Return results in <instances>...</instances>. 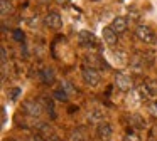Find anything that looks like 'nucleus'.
Listing matches in <instances>:
<instances>
[{
  "label": "nucleus",
  "mask_w": 157,
  "mask_h": 141,
  "mask_svg": "<svg viewBox=\"0 0 157 141\" xmlns=\"http://www.w3.org/2000/svg\"><path fill=\"white\" fill-rule=\"evenodd\" d=\"M81 76H83V81L90 87H96L101 82V74H100V70L91 67V66H88V64H83L81 66Z\"/></svg>",
  "instance_id": "nucleus-1"
},
{
  "label": "nucleus",
  "mask_w": 157,
  "mask_h": 141,
  "mask_svg": "<svg viewBox=\"0 0 157 141\" xmlns=\"http://www.w3.org/2000/svg\"><path fill=\"white\" fill-rule=\"evenodd\" d=\"M135 35H137V39H139V40L149 44V45H155V44H157V37H155L154 30L150 29L149 25H144V24L137 25L135 27Z\"/></svg>",
  "instance_id": "nucleus-2"
},
{
  "label": "nucleus",
  "mask_w": 157,
  "mask_h": 141,
  "mask_svg": "<svg viewBox=\"0 0 157 141\" xmlns=\"http://www.w3.org/2000/svg\"><path fill=\"white\" fill-rule=\"evenodd\" d=\"M115 86L118 87L122 92H128V91H132L133 87V79L130 74L127 72H117L115 76Z\"/></svg>",
  "instance_id": "nucleus-3"
},
{
  "label": "nucleus",
  "mask_w": 157,
  "mask_h": 141,
  "mask_svg": "<svg viewBox=\"0 0 157 141\" xmlns=\"http://www.w3.org/2000/svg\"><path fill=\"white\" fill-rule=\"evenodd\" d=\"M24 111L29 114L31 118H39L42 114V106H41V101L37 99H27L24 104H22Z\"/></svg>",
  "instance_id": "nucleus-4"
},
{
  "label": "nucleus",
  "mask_w": 157,
  "mask_h": 141,
  "mask_svg": "<svg viewBox=\"0 0 157 141\" xmlns=\"http://www.w3.org/2000/svg\"><path fill=\"white\" fill-rule=\"evenodd\" d=\"M44 24L52 30H59L63 27V19H61V15H59V12L51 10V12L44 17Z\"/></svg>",
  "instance_id": "nucleus-5"
},
{
  "label": "nucleus",
  "mask_w": 157,
  "mask_h": 141,
  "mask_svg": "<svg viewBox=\"0 0 157 141\" xmlns=\"http://www.w3.org/2000/svg\"><path fill=\"white\" fill-rule=\"evenodd\" d=\"M78 42L81 44L83 47L93 49V47H96V37L93 35L90 30H81V32L78 34Z\"/></svg>",
  "instance_id": "nucleus-6"
},
{
  "label": "nucleus",
  "mask_w": 157,
  "mask_h": 141,
  "mask_svg": "<svg viewBox=\"0 0 157 141\" xmlns=\"http://www.w3.org/2000/svg\"><path fill=\"white\" fill-rule=\"evenodd\" d=\"M112 133H113V128H112V124L106 123V121H103V123H100L98 126H96V136L101 141H108L110 138H112Z\"/></svg>",
  "instance_id": "nucleus-7"
},
{
  "label": "nucleus",
  "mask_w": 157,
  "mask_h": 141,
  "mask_svg": "<svg viewBox=\"0 0 157 141\" xmlns=\"http://www.w3.org/2000/svg\"><path fill=\"white\" fill-rule=\"evenodd\" d=\"M101 37H103V40H105V44L110 47H115L117 44H118V34H117L112 27H105Z\"/></svg>",
  "instance_id": "nucleus-8"
},
{
  "label": "nucleus",
  "mask_w": 157,
  "mask_h": 141,
  "mask_svg": "<svg viewBox=\"0 0 157 141\" xmlns=\"http://www.w3.org/2000/svg\"><path fill=\"white\" fill-rule=\"evenodd\" d=\"M127 25H128V22H127L125 17H115L110 27H112V29L115 30L117 34H123V32L127 30Z\"/></svg>",
  "instance_id": "nucleus-9"
},
{
  "label": "nucleus",
  "mask_w": 157,
  "mask_h": 141,
  "mask_svg": "<svg viewBox=\"0 0 157 141\" xmlns=\"http://www.w3.org/2000/svg\"><path fill=\"white\" fill-rule=\"evenodd\" d=\"M144 87H145L147 94H149V97H157V81L155 79H150V77H147L145 81H144Z\"/></svg>",
  "instance_id": "nucleus-10"
},
{
  "label": "nucleus",
  "mask_w": 157,
  "mask_h": 141,
  "mask_svg": "<svg viewBox=\"0 0 157 141\" xmlns=\"http://www.w3.org/2000/svg\"><path fill=\"white\" fill-rule=\"evenodd\" d=\"M39 77H41V81L44 84H52V81H54V70L46 67V69H42L39 72Z\"/></svg>",
  "instance_id": "nucleus-11"
},
{
  "label": "nucleus",
  "mask_w": 157,
  "mask_h": 141,
  "mask_svg": "<svg viewBox=\"0 0 157 141\" xmlns=\"http://www.w3.org/2000/svg\"><path fill=\"white\" fill-rule=\"evenodd\" d=\"M88 123L90 124H96V126H98L100 123H103V114L100 113L98 109L91 111V113L88 114Z\"/></svg>",
  "instance_id": "nucleus-12"
},
{
  "label": "nucleus",
  "mask_w": 157,
  "mask_h": 141,
  "mask_svg": "<svg viewBox=\"0 0 157 141\" xmlns=\"http://www.w3.org/2000/svg\"><path fill=\"white\" fill-rule=\"evenodd\" d=\"M0 10H2V15H7L14 12V5L10 0H0Z\"/></svg>",
  "instance_id": "nucleus-13"
},
{
  "label": "nucleus",
  "mask_w": 157,
  "mask_h": 141,
  "mask_svg": "<svg viewBox=\"0 0 157 141\" xmlns=\"http://www.w3.org/2000/svg\"><path fill=\"white\" fill-rule=\"evenodd\" d=\"M132 124H133V126H137V128H140V129L145 128V121H144L142 116H139V114H133V116H132Z\"/></svg>",
  "instance_id": "nucleus-14"
},
{
  "label": "nucleus",
  "mask_w": 157,
  "mask_h": 141,
  "mask_svg": "<svg viewBox=\"0 0 157 141\" xmlns=\"http://www.w3.org/2000/svg\"><path fill=\"white\" fill-rule=\"evenodd\" d=\"M123 141H140V136L135 133V131H127V134L123 136Z\"/></svg>",
  "instance_id": "nucleus-15"
},
{
  "label": "nucleus",
  "mask_w": 157,
  "mask_h": 141,
  "mask_svg": "<svg viewBox=\"0 0 157 141\" xmlns=\"http://www.w3.org/2000/svg\"><path fill=\"white\" fill-rule=\"evenodd\" d=\"M71 141H85V133L81 131V128H78V129L71 134Z\"/></svg>",
  "instance_id": "nucleus-16"
},
{
  "label": "nucleus",
  "mask_w": 157,
  "mask_h": 141,
  "mask_svg": "<svg viewBox=\"0 0 157 141\" xmlns=\"http://www.w3.org/2000/svg\"><path fill=\"white\" fill-rule=\"evenodd\" d=\"M54 97L58 101H68V92H66L64 89H58V91H54Z\"/></svg>",
  "instance_id": "nucleus-17"
},
{
  "label": "nucleus",
  "mask_w": 157,
  "mask_h": 141,
  "mask_svg": "<svg viewBox=\"0 0 157 141\" xmlns=\"http://www.w3.org/2000/svg\"><path fill=\"white\" fill-rule=\"evenodd\" d=\"M12 37H14V40L15 42H24V32H22L21 29H15L14 32H12Z\"/></svg>",
  "instance_id": "nucleus-18"
},
{
  "label": "nucleus",
  "mask_w": 157,
  "mask_h": 141,
  "mask_svg": "<svg viewBox=\"0 0 157 141\" xmlns=\"http://www.w3.org/2000/svg\"><path fill=\"white\" fill-rule=\"evenodd\" d=\"M149 111H150V114H152V116L157 118V99L152 101V103L149 104Z\"/></svg>",
  "instance_id": "nucleus-19"
},
{
  "label": "nucleus",
  "mask_w": 157,
  "mask_h": 141,
  "mask_svg": "<svg viewBox=\"0 0 157 141\" xmlns=\"http://www.w3.org/2000/svg\"><path fill=\"white\" fill-rule=\"evenodd\" d=\"M31 141H49V139H46L42 134H37V133H36V134H32V136H31Z\"/></svg>",
  "instance_id": "nucleus-20"
},
{
  "label": "nucleus",
  "mask_w": 157,
  "mask_h": 141,
  "mask_svg": "<svg viewBox=\"0 0 157 141\" xmlns=\"http://www.w3.org/2000/svg\"><path fill=\"white\" fill-rule=\"evenodd\" d=\"M21 94V87H14L10 91V99H17V96Z\"/></svg>",
  "instance_id": "nucleus-21"
},
{
  "label": "nucleus",
  "mask_w": 157,
  "mask_h": 141,
  "mask_svg": "<svg viewBox=\"0 0 157 141\" xmlns=\"http://www.w3.org/2000/svg\"><path fill=\"white\" fill-rule=\"evenodd\" d=\"M5 59H7V50H5V47H2V60L5 62Z\"/></svg>",
  "instance_id": "nucleus-22"
},
{
  "label": "nucleus",
  "mask_w": 157,
  "mask_h": 141,
  "mask_svg": "<svg viewBox=\"0 0 157 141\" xmlns=\"http://www.w3.org/2000/svg\"><path fill=\"white\" fill-rule=\"evenodd\" d=\"M69 0H56V3H59V5H64V3H68Z\"/></svg>",
  "instance_id": "nucleus-23"
},
{
  "label": "nucleus",
  "mask_w": 157,
  "mask_h": 141,
  "mask_svg": "<svg viewBox=\"0 0 157 141\" xmlns=\"http://www.w3.org/2000/svg\"><path fill=\"white\" fill-rule=\"evenodd\" d=\"M154 131H157V126H155V128H154Z\"/></svg>",
  "instance_id": "nucleus-24"
}]
</instances>
